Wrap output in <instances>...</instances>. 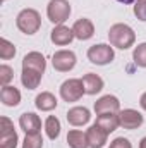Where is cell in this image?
<instances>
[{
  "label": "cell",
  "mask_w": 146,
  "mask_h": 148,
  "mask_svg": "<svg viewBox=\"0 0 146 148\" xmlns=\"http://www.w3.org/2000/svg\"><path fill=\"white\" fill-rule=\"evenodd\" d=\"M91 119V114L86 107H72L67 112V122L74 127H81L84 124H88Z\"/></svg>",
  "instance_id": "obj_14"
},
{
  "label": "cell",
  "mask_w": 146,
  "mask_h": 148,
  "mask_svg": "<svg viewBox=\"0 0 146 148\" xmlns=\"http://www.w3.org/2000/svg\"><path fill=\"white\" fill-rule=\"evenodd\" d=\"M72 31H74V36L77 38V40L86 41V40H89V38L95 35V24H93L89 19L81 17V19H77V21L74 23Z\"/></svg>",
  "instance_id": "obj_11"
},
{
  "label": "cell",
  "mask_w": 146,
  "mask_h": 148,
  "mask_svg": "<svg viewBox=\"0 0 146 148\" xmlns=\"http://www.w3.org/2000/svg\"><path fill=\"white\" fill-rule=\"evenodd\" d=\"M83 86H84V93L86 95H96L103 90L105 83L103 79L95 73H88L83 76Z\"/></svg>",
  "instance_id": "obj_15"
},
{
  "label": "cell",
  "mask_w": 146,
  "mask_h": 148,
  "mask_svg": "<svg viewBox=\"0 0 146 148\" xmlns=\"http://www.w3.org/2000/svg\"><path fill=\"white\" fill-rule=\"evenodd\" d=\"M17 133L12 129H7V131H0V148H17Z\"/></svg>",
  "instance_id": "obj_22"
},
{
  "label": "cell",
  "mask_w": 146,
  "mask_h": 148,
  "mask_svg": "<svg viewBox=\"0 0 146 148\" xmlns=\"http://www.w3.org/2000/svg\"><path fill=\"white\" fill-rule=\"evenodd\" d=\"M23 148H43V138L41 134H26L24 141H23Z\"/></svg>",
  "instance_id": "obj_25"
},
{
  "label": "cell",
  "mask_w": 146,
  "mask_h": 148,
  "mask_svg": "<svg viewBox=\"0 0 146 148\" xmlns=\"http://www.w3.org/2000/svg\"><path fill=\"white\" fill-rule=\"evenodd\" d=\"M143 115L141 112L134 110V109H124L119 112V124L124 129H138L143 124Z\"/></svg>",
  "instance_id": "obj_7"
},
{
  "label": "cell",
  "mask_w": 146,
  "mask_h": 148,
  "mask_svg": "<svg viewBox=\"0 0 146 148\" xmlns=\"http://www.w3.org/2000/svg\"><path fill=\"white\" fill-rule=\"evenodd\" d=\"M132 59H134V62H136L138 67H146V41L145 43H139L134 48Z\"/></svg>",
  "instance_id": "obj_24"
},
{
  "label": "cell",
  "mask_w": 146,
  "mask_h": 148,
  "mask_svg": "<svg viewBox=\"0 0 146 148\" xmlns=\"http://www.w3.org/2000/svg\"><path fill=\"white\" fill-rule=\"evenodd\" d=\"M139 105H141V109H143V110H146V93L141 95V98H139Z\"/></svg>",
  "instance_id": "obj_29"
},
{
  "label": "cell",
  "mask_w": 146,
  "mask_h": 148,
  "mask_svg": "<svg viewBox=\"0 0 146 148\" xmlns=\"http://www.w3.org/2000/svg\"><path fill=\"white\" fill-rule=\"evenodd\" d=\"M16 24L19 28L21 33L24 35H35L41 28V16L35 9H24L17 14L16 17Z\"/></svg>",
  "instance_id": "obj_2"
},
{
  "label": "cell",
  "mask_w": 146,
  "mask_h": 148,
  "mask_svg": "<svg viewBox=\"0 0 146 148\" xmlns=\"http://www.w3.org/2000/svg\"><path fill=\"white\" fill-rule=\"evenodd\" d=\"M0 100L5 107H17L21 103V91L16 86H2L0 90Z\"/></svg>",
  "instance_id": "obj_16"
},
{
  "label": "cell",
  "mask_w": 146,
  "mask_h": 148,
  "mask_svg": "<svg viewBox=\"0 0 146 148\" xmlns=\"http://www.w3.org/2000/svg\"><path fill=\"white\" fill-rule=\"evenodd\" d=\"M57 103L59 102H57L55 95L50 93V91H41L35 98V105H36L38 110H41V112H50L53 109H57Z\"/></svg>",
  "instance_id": "obj_17"
},
{
  "label": "cell",
  "mask_w": 146,
  "mask_h": 148,
  "mask_svg": "<svg viewBox=\"0 0 146 148\" xmlns=\"http://www.w3.org/2000/svg\"><path fill=\"white\" fill-rule=\"evenodd\" d=\"M41 77H43V74L38 73V71L23 69V73H21V83L28 90H36L38 86H40V83H41Z\"/></svg>",
  "instance_id": "obj_19"
},
{
  "label": "cell",
  "mask_w": 146,
  "mask_h": 148,
  "mask_svg": "<svg viewBox=\"0 0 146 148\" xmlns=\"http://www.w3.org/2000/svg\"><path fill=\"white\" fill-rule=\"evenodd\" d=\"M60 129H62L60 127V121L55 115L46 117V121H45V133H46V136L50 140H57L60 136Z\"/></svg>",
  "instance_id": "obj_21"
},
{
  "label": "cell",
  "mask_w": 146,
  "mask_h": 148,
  "mask_svg": "<svg viewBox=\"0 0 146 148\" xmlns=\"http://www.w3.org/2000/svg\"><path fill=\"white\" fill-rule=\"evenodd\" d=\"M12 77H14L12 67L7 66V64H2V66H0V84H2V86H7V84L12 81Z\"/></svg>",
  "instance_id": "obj_26"
},
{
  "label": "cell",
  "mask_w": 146,
  "mask_h": 148,
  "mask_svg": "<svg viewBox=\"0 0 146 148\" xmlns=\"http://www.w3.org/2000/svg\"><path fill=\"white\" fill-rule=\"evenodd\" d=\"M67 145L71 148H89L86 133H83L79 129H71L67 133Z\"/></svg>",
  "instance_id": "obj_20"
},
{
  "label": "cell",
  "mask_w": 146,
  "mask_h": 148,
  "mask_svg": "<svg viewBox=\"0 0 146 148\" xmlns=\"http://www.w3.org/2000/svg\"><path fill=\"white\" fill-rule=\"evenodd\" d=\"M74 38L76 36H74L72 28H67V26H64V24H59V26H55V28L50 31V40H52L55 45H59V47L69 45Z\"/></svg>",
  "instance_id": "obj_10"
},
{
  "label": "cell",
  "mask_w": 146,
  "mask_h": 148,
  "mask_svg": "<svg viewBox=\"0 0 146 148\" xmlns=\"http://www.w3.org/2000/svg\"><path fill=\"white\" fill-rule=\"evenodd\" d=\"M19 126L26 134H38L41 131V119L35 112H24L19 117Z\"/></svg>",
  "instance_id": "obj_9"
},
{
  "label": "cell",
  "mask_w": 146,
  "mask_h": 148,
  "mask_svg": "<svg viewBox=\"0 0 146 148\" xmlns=\"http://www.w3.org/2000/svg\"><path fill=\"white\" fill-rule=\"evenodd\" d=\"M95 112H96V115L110 114V112L112 114H119L120 112V102L113 95H105V97H102V98H98L95 102Z\"/></svg>",
  "instance_id": "obj_8"
},
{
  "label": "cell",
  "mask_w": 146,
  "mask_h": 148,
  "mask_svg": "<svg viewBox=\"0 0 146 148\" xmlns=\"http://www.w3.org/2000/svg\"><path fill=\"white\" fill-rule=\"evenodd\" d=\"M86 136H88V145H89V148H103L107 145L108 133H105L100 126L93 124V126L86 131Z\"/></svg>",
  "instance_id": "obj_13"
},
{
  "label": "cell",
  "mask_w": 146,
  "mask_h": 148,
  "mask_svg": "<svg viewBox=\"0 0 146 148\" xmlns=\"http://www.w3.org/2000/svg\"><path fill=\"white\" fill-rule=\"evenodd\" d=\"M76 62H77V59H76V53L72 50H57L53 53V57H52V66L59 73L72 71Z\"/></svg>",
  "instance_id": "obj_6"
},
{
  "label": "cell",
  "mask_w": 146,
  "mask_h": 148,
  "mask_svg": "<svg viewBox=\"0 0 146 148\" xmlns=\"http://www.w3.org/2000/svg\"><path fill=\"white\" fill-rule=\"evenodd\" d=\"M96 126H100L105 133H113L120 124H119V114H100V115H96V122H95Z\"/></svg>",
  "instance_id": "obj_18"
},
{
  "label": "cell",
  "mask_w": 146,
  "mask_h": 148,
  "mask_svg": "<svg viewBox=\"0 0 146 148\" xmlns=\"http://www.w3.org/2000/svg\"><path fill=\"white\" fill-rule=\"evenodd\" d=\"M108 40H110L112 47L120 48V50H127V48H131L134 45L136 33H134V29L131 26L117 23V24H113L108 29Z\"/></svg>",
  "instance_id": "obj_1"
},
{
  "label": "cell",
  "mask_w": 146,
  "mask_h": 148,
  "mask_svg": "<svg viewBox=\"0 0 146 148\" xmlns=\"http://www.w3.org/2000/svg\"><path fill=\"white\" fill-rule=\"evenodd\" d=\"M83 95H84L83 79L71 77V79L64 81L60 86V97L64 102H77V100H81Z\"/></svg>",
  "instance_id": "obj_5"
},
{
  "label": "cell",
  "mask_w": 146,
  "mask_h": 148,
  "mask_svg": "<svg viewBox=\"0 0 146 148\" xmlns=\"http://www.w3.org/2000/svg\"><path fill=\"white\" fill-rule=\"evenodd\" d=\"M108 148H132V145H131V141H129L127 138L120 136V138H115V140L110 143Z\"/></svg>",
  "instance_id": "obj_28"
},
{
  "label": "cell",
  "mask_w": 146,
  "mask_h": 148,
  "mask_svg": "<svg viewBox=\"0 0 146 148\" xmlns=\"http://www.w3.org/2000/svg\"><path fill=\"white\" fill-rule=\"evenodd\" d=\"M139 148H146V136L141 140V143H139Z\"/></svg>",
  "instance_id": "obj_30"
},
{
  "label": "cell",
  "mask_w": 146,
  "mask_h": 148,
  "mask_svg": "<svg viewBox=\"0 0 146 148\" xmlns=\"http://www.w3.org/2000/svg\"><path fill=\"white\" fill-rule=\"evenodd\" d=\"M117 2H120V3H126V5H129V3H132L134 0H117Z\"/></svg>",
  "instance_id": "obj_31"
},
{
  "label": "cell",
  "mask_w": 146,
  "mask_h": 148,
  "mask_svg": "<svg viewBox=\"0 0 146 148\" xmlns=\"http://www.w3.org/2000/svg\"><path fill=\"white\" fill-rule=\"evenodd\" d=\"M46 16L55 26L64 24L71 16V3L67 0H50L46 5Z\"/></svg>",
  "instance_id": "obj_3"
},
{
  "label": "cell",
  "mask_w": 146,
  "mask_h": 148,
  "mask_svg": "<svg viewBox=\"0 0 146 148\" xmlns=\"http://www.w3.org/2000/svg\"><path fill=\"white\" fill-rule=\"evenodd\" d=\"M134 16L139 21L146 23V0H138L134 3Z\"/></svg>",
  "instance_id": "obj_27"
},
{
  "label": "cell",
  "mask_w": 146,
  "mask_h": 148,
  "mask_svg": "<svg viewBox=\"0 0 146 148\" xmlns=\"http://www.w3.org/2000/svg\"><path fill=\"white\" fill-rule=\"evenodd\" d=\"M115 53H113V47L107 45V43H98L88 48V59L91 64L96 66H107L113 60Z\"/></svg>",
  "instance_id": "obj_4"
},
{
  "label": "cell",
  "mask_w": 146,
  "mask_h": 148,
  "mask_svg": "<svg viewBox=\"0 0 146 148\" xmlns=\"http://www.w3.org/2000/svg\"><path fill=\"white\" fill-rule=\"evenodd\" d=\"M14 55H16V47H14V43H10L9 40L2 38V40H0V59H2V60H9V59H12Z\"/></svg>",
  "instance_id": "obj_23"
},
{
  "label": "cell",
  "mask_w": 146,
  "mask_h": 148,
  "mask_svg": "<svg viewBox=\"0 0 146 148\" xmlns=\"http://www.w3.org/2000/svg\"><path fill=\"white\" fill-rule=\"evenodd\" d=\"M23 69H33V71H38V73L45 74L46 60H45V57L40 52H29L23 59Z\"/></svg>",
  "instance_id": "obj_12"
}]
</instances>
